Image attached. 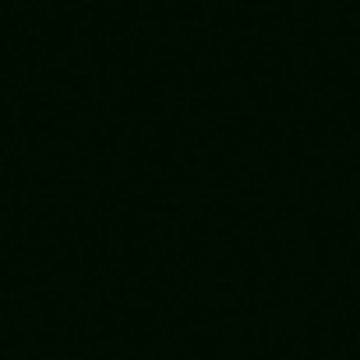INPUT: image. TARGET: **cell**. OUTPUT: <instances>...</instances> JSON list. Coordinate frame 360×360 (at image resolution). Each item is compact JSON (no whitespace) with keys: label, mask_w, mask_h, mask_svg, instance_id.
<instances>
[]
</instances>
